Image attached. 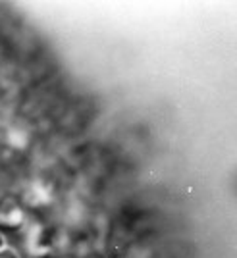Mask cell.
<instances>
[{
	"instance_id": "obj_1",
	"label": "cell",
	"mask_w": 237,
	"mask_h": 258,
	"mask_svg": "<svg viewBox=\"0 0 237 258\" xmlns=\"http://www.w3.org/2000/svg\"><path fill=\"white\" fill-rule=\"evenodd\" d=\"M29 226V208L16 193L0 197V231L2 233H20Z\"/></svg>"
},
{
	"instance_id": "obj_2",
	"label": "cell",
	"mask_w": 237,
	"mask_h": 258,
	"mask_svg": "<svg viewBox=\"0 0 237 258\" xmlns=\"http://www.w3.org/2000/svg\"><path fill=\"white\" fill-rule=\"evenodd\" d=\"M0 258H20V256H18V252L12 250V248H0Z\"/></svg>"
},
{
	"instance_id": "obj_3",
	"label": "cell",
	"mask_w": 237,
	"mask_h": 258,
	"mask_svg": "<svg viewBox=\"0 0 237 258\" xmlns=\"http://www.w3.org/2000/svg\"><path fill=\"white\" fill-rule=\"evenodd\" d=\"M0 248H4V233L0 231Z\"/></svg>"
},
{
	"instance_id": "obj_4",
	"label": "cell",
	"mask_w": 237,
	"mask_h": 258,
	"mask_svg": "<svg viewBox=\"0 0 237 258\" xmlns=\"http://www.w3.org/2000/svg\"><path fill=\"white\" fill-rule=\"evenodd\" d=\"M60 258H76V256H70V254H64V256H60Z\"/></svg>"
}]
</instances>
